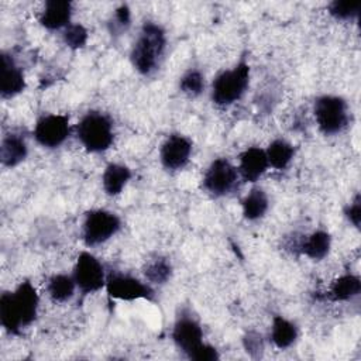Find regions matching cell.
<instances>
[{"label": "cell", "mask_w": 361, "mask_h": 361, "mask_svg": "<svg viewBox=\"0 0 361 361\" xmlns=\"http://www.w3.org/2000/svg\"><path fill=\"white\" fill-rule=\"evenodd\" d=\"M265 154H267L269 166L282 171L288 168L289 164L292 162L295 157V147L283 138H275L265 148Z\"/></svg>", "instance_id": "24"}, {"label": "cell", "mask_w": 361, "mask_h": 361, "mask_svg": "<svg viewBox=\"0 0 361 361\" xmlns=\"http://www.w3.org/2000/svg\"><path fill=\"white\" fill-rule=\"evenodd\" d=\"M104 288L110 298L126 302L138 299L152 300L155 296L154 289L148 282H144L137 276L121 271H110L107 274Z\"/></svg>", "instance_id": "9"}, {"label": "cell", "mask_w": 361, "mask_h": 361, "mask_svg": "<svg viewBox=\"0 0 361 361\" xmlns=\"http://www.w3.org/2000/svg\"><path fill=\"white\" fill-rule=\"evenodd\" d=\"M142 274L145 281L149 285H165L166 282H169V279L172 278L173 274V268L171 261L166 257L162 255H157L151 259H148L145 262V265L142 267Z\"/></svg>", "instance_id": "23"}, {"label": "cell", "mask_w": 361, "mask_h": 361, "mask_svg": "<svg viewBox=\"0 0 361 361\" xmlns=\"http://www.w3.org/2000/svg\"><path fill=\"white\" fill-rule=\"evenodd\" d=\"M71 134V120L68 114H44L34 126L32 135L38 145L55 149L61 147Z\"/></svg>", "instance_id": "11"}, {"label": "cell", "mask_w": 361, "mask_h": 361, "mask_svg": "<svg viewBox=\"0 0 361 361\" xmlns=\"http://www.w3.org/2000/svg\"><path fill=\"white\" fill-rule=\"evenodd\" d=\"M193 149L192 141L178 133L169 134L159 148V161L166 171H180L190 159Z\"/></svg>", "instance_id": "12"}, {"label": "cell", "mask_w": 361, "mask_h": 361, "mask_svg": "<svg viewBox=\"0 0 361 361\" xmlns=\"http://www.w3.org/2000/svg\"><path fill=\"white\" fill-rule=\"evenodd\" d=\"M72 276L82 295H92L106 286L104 265L89 251H82L73 265Z\"/></svg>", "instance_id": "10"}, {"label": "cell", "mask_w": 361, "mask_h": 361, "mask_svg": "<svg viewBox=\"0 0 361 361\" xmlns=\"http://www.w3.org/2000/svg\"><path fill=\"white\" fill-rule=\"evenodd\" d=\"M25 78L21 68L16 63L11 54L1 52L0 68V96L1 99H13L25 90Z\"/></svg>", "instance_id": "13"}, {"label": "cell", "mask_w": 361, "mask_h": 361, "mask_svg": "<svg viewBox=\"0 0 361 361\" xmlns=\"http://www.w3.org/2000/svg\"><path fill=\"white\" fill-rule=\"evenodd\" d=\"M166 42L164 27L154 21H145L130 51L133 68L142 76L152 75L161 65Z\"/></svg>", "instance_id": "3"}, {"label": "cell", "mask_w": 361, "mask_h": 361, "mask_svg": "<svg viewBox=\"0 0 361 361\" xmlns=\"http://www.w3.org/2000/svg\"><path fill=\"white\" fill-rule=\"evenodd\" d=\"M28 155L25 138L18 133H7L0 142V159L6 168H16Z\"/></svg>", "instance_id": "16"}, {"label": "cell", "mask_w": 361, "mask_h": 361, "mask_svg": "<svg viewBox=\"0 0 361 361\" xmlns=\"http://www.w3.org/2000/svg\"><path fill=\"white\" fill-rule=\"evenodd\" d=\"M109 31L111 35H121L124 31L128 30L131 25V10L127 4H120L114 13L111 14V18L109 20Z\"/></svg>", "instance_id": "28"}, {"label": "cell", "mask_w": 361, "mask_h": 361, "mask_svg": "<svg viewBox=\"0 0 361 361\" xmlns=\"http://www.w3.org/2000/svg\"><path fill=\"white\" fill-rule=\"evenodd\" d=\"M298 336H299V329L293 322L279 314L272 317L269 338L276 348L279 350L289 348L290 345L295 344V341L298 340Z\"/></svg>", "instance_id": "20"}, {"label": "cell", "mask_w": 361, "mask_h": 361, "mask_svg": "<svg viewBox=\"0 0 361 361\" xmlns=\"http://www.w3.org/2000/svg\"><path fill=\"white\" fill-rule=\"evenodd\" d=\"M240 179L237 166L220 157L210 162L202 178V189L212 197H223L231 193Z\"/></svg>", "instance_id": "8"}, {"label": "cell", "mask_w": 361, "mask_h": 361, "mask_svg": "<svg viewBox=\"0 0 361 361\" xmlns=\"http://www.w3.org/2000/svg\"><path fill=\"white\" fill-rule=\"evenodd\" d=\"M78 286L72 274H54L47 282V293L56 303H65L71 300L76 292Z\"/></svg>", "instance_id": "22"}, {"label": "cell", "mask_w": 361, "mask_h": 361, "mask_svg": "<svg viewBox=\"0 0 361 361\" xmlns=\"http://www.w3.org/2000/svg\"><path fill=\"white\" fill-rule=\"evenodd\" d=\"M175 347L193 361H217L220 354L216 347L203 341V329L188 307H180L175 316L171 331Z\"/></svg>", "instance_id": "2"}, {"label": "cell", "mask_w": 361, "mask_h": 361, "mask_svg": "<svg viewBox=\"0 0 361 361\" xmlns=\"http://www.w3.org/2000/svg\"><path fill=\"white\" fill-rule=\"evenodd\" d=\"M344 217L348 223H351L355 228H360L361 223V195L355 193V196L348 202L343 209Z\"/></svg>", "instance_id": "30"}, {"label": "cell", "mask_w": 361, "mask_h": 361, "mask_svg": "<svg viewBox=\"0 0 361 361\" xmlns=\"http://www.w3.org/2000/svg\"><path fill=\"white\" fill-rule=\"evenodd\" d=\"M133 173L131 169L118 162H110L102 175V188L107 196H117L130 182Z\"/></svg>", "instance_id": "18"}, {"label": "cell", "mask_w": 361, "mask_h": 361, "mask_svg": "<svg viewBox=\"0 0 361 361\" xmlns=\"http://www.w3.org/2000/svg\"><path fill=\"white\" fill-rule=\"evenodd\" d=\"M76 138L90 154L107 151L114 141V124L110 116L99 110L86 111L75 127Z\"/></svg>", "instance_id": "4"}, {"label": "cell", "mask_w": 361, "mask_h": 361, "mask_svg": "<svg viewBox=\"0 0 361 361\" xmlns=\"http://www.w3.org/2000/svg\"><path fill=\"white\" fill-rule=\"evenodd\" d=\"M179 90L189 97H197L204 90V76L199 69L186 71L179 79Z\"/></svg>", "instance_id": "26"}, {"label": "cell", "mask_w": 361, "mask_h": 361, "mask_svg": "<svg viewBox=\"0 0 361 361\" xmlns=\"http://www.w3.org/2000/svg\"><path fill=\"white\" fill-rule=\"evenodd\" d=\"M39 295L30 281H21L13 292L0 296V323L10 336H21L38 316Z\"/></svg>", "instance_id": "1"}, {"label": "cell", "mask_w": 361, "mask_h": 361, "mask_svg": "<svg viewBox=\"0 0 361 361\" xmlns=\"http://www.w3.org/2000/svg\"><path fill=\"white\" fill-rule=\"evenodd\" d=\"M121 228V219L106 209H92L85 213L82 221V241L86 247H96L111 237Z\"/></svg>", "instance_id": "7"}, {"label": "cell", "mask_w": 361, "mask_h": 361, "mask_svg": "<svg viewBox=\"0 0 361 361\" xmlns=\"http://www.w3.org/2000/svg\"><path fill=\"white\" fill-rule=\"evenodd\" d=\"M313 116L319 131L331 137L343 133L350 124V107L344 97L322 94L314 100Z\"/></svg>", "instance_id": "6"}, {"label": "cell", "mask_w": 361, "mask_h": 361, "mask_svg": "<svg viewBox=\"0 0 361 361\" xmlns=\"http://www.w3.org/2000/svg\"><path fill=\"white\" fill-rule=\"evenodd\" d=\"M269 207V199L262 188H252L241 200L243 217L248 221H257L265 216Z\"/></svg>", "instance_id": "21"}, {"label": "cell", "mask_w": 361, "mask_h": 361, "mask_svg": "<svg viewBox=\"0 0 361 361\" xmlns=\"http://www.w3.org/2000/svg\"><path fill=\"white\" fill-rule=\"evenodd\" d=\"M87 39H89V31L86 30L85 25L79 23H71L68 27L62 30L63 44L73 51L83 48Z\"/></svg>", "instance_id": "27"}, {"label": "cell", "mask_w": 361, "mask_h": 361, "mask_svg": "<svg viewBox=\"0 0 361 361\" xmlns=\"http://www.w3.org/2000/svg\"><path fill=\"white\" fill-rule=\"evenodd\" d=\"M250 86V65L243 58L233 68L216 75L212 82L210 97L219 107H227L238 102Z\"/></svg>", "instance_id": "5"}, {"label": "cell", "mask_w": 361, "mask_h": 361, "mask_svg": "<svg viewBox=\"0 0 361 361\" xmlns=\"http://www.w3.org/2000/svg\"><path fill=\"white\" fill-rule=\"evenodd\" d=\"M327 11L337 21H354L360 16L361 3L333 0L331 3L327 4Z\"/></svg>", "instance_id": "25"}, {"label": "cell", "mask_w": 361, "mask_h": 361, "mask_svg": "<svg viewBox=\"0 0 361 361\" xmlns=\"http://www.w3.org/2000/svg\"><path fill=\"white\" fill-rule=\"evenodd\" d=\"M361 292V279L354 274H344L336 278L326 292L331 302H347L357 298Z\"/></svg>", "instance_id": "19"}, {"label": "cell", "mask_w": 361, "mask_h": 361, "mask_svg": "<svg viewBox=\"0 0 361 361\" xmlns=\"http://www.w3.org/2000/svg\"><path fill=\"white\" fill-rule=\"evenodd\" d=\"M269 168L265 149L259 147H248L238 155V175L244 182H257Z\"/></svg>", "instance_id": "14"}, {"label": "cell", "mask_w": 361, "mask_h": 361, "mask_svg": "<svg viewBox=\"0 0 361 361\" xmlns=\"http://www.w3.org/2000/svg\"><path fill=\"white\" fill-rule=\"evenodd\" d=\"M243 347L251 358H254V360L261 358L264 354V348H265L262 334L255 330H248L243 336Z\"/></svg>", "instance_id": "29"}, {"label": "cell", "mask_w": 361, "mask_h": 361, "mask_svg": "<svg viewBox=\"0 0 361 361\" xmlns=\"http://www.w3.org/2000/svg\"><path fill=\"white\" fill-rule=\"evenodd\" d=\"M331 248V235L326 230H314L309 235L302 237L299 252L312 261L324 259Z\"/></svg>", "instance_id": "17"}, {"label": "cell", "mask_w": 361, "mask_h": 361, "mask_svg": "<svg viewBox=\"0 0 361 361\" xmlns=\"http://www.w3.org/2000/svg\"><path fill=\"white\" fill-rule=\"evenodd\" d=\"M73 6L68 0H48L39 14V24L48 31L63 30L71 24Z\"/></svg>", "instance_id": "15"}]
</instances>
